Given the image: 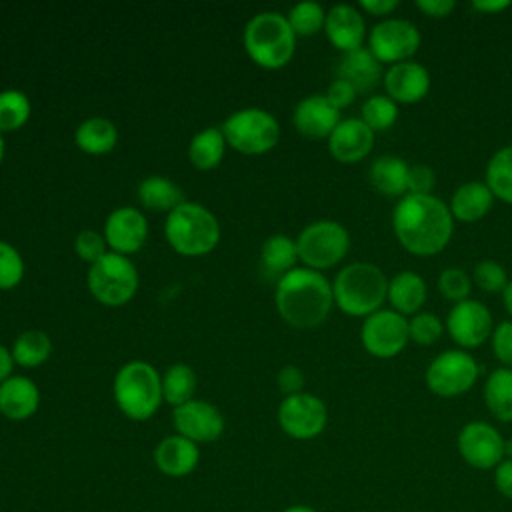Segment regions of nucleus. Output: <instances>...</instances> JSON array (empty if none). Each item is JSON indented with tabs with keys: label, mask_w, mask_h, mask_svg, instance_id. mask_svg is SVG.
Segmentation results:
<instances>
[{
	"label": "nucleus",
	"mask_w": 512,
	"mask_h": 512,
	"mask_svg": "<svg viewBox=\"0 0 512 512\" xmlns=\"http://www.w3.org/2000/svg\"><path fill=\"white\" fill-rule=\"evenodd\" d=\"M392 230L406 252L434 256L448 246L454 232V218L448 204L434 194H406L394 206Z\"/></svg>",
	"instance_id": "1"
},
{
	"label": "nucleus",
	"mask_w": 512,
	"mask_h": 512,
	"mask_svg": "<svg viewBox=\"0 0 512 512\" xmlns=\"http://www.w3.org/2000/svg\"><path fill=\"white\" fill-rule=\"evenodd\" d=\"M274 304L286 324L316 328L334 306L332 282L318 270L296 266L276 282Z\"/></svg>",
	"instance_id": "2"
},
{
	"label": "nucleus",
	"mask_w": 512,
	"mask_h": 512,
	"mask_svg": "<svg viewBox=\"0 0 512 512\" xmlns=\"http://www.w3.org/2000/svg\"><path fill=\"white\" fill-rule=\"evenodd\" d=\"M334 306L344 314L366 318L382 308L388 298V278L372 262H352L332 280Z\"/></svg>",
	"instance_id": "3"
},
{
	"label": "nucleus",
	"mask_w": 512,
	"mask_h": 512,
	"mask_svg": "<svg viewBox=\"0 0 512 512\" xmlns=\"http://www.w3.org/2000/svg\"><path fill=\"white\" fill-rule=\"evenodd\" d=\"M112 396L126 418L144 422L152 418L164 402L162 374L150 362L130 360L116 370Z\"/></svg>",
	"instance_id": "4"
},
{
	"label": "nucleus",
	"mask_w": 512,
	"mask_h": 512,
	"mask_svg": "<svg viewBox=\"0 0 512 512\" xmlns=\"http://www.w3.org/2000/svg\"><path fill=\"white\" fill-rule=\"evenodd\" d=\"M242 44L254 64L266 70H278L292 60L296 34L288 24L286 14L264 10L246 22Z\"/></svg>",
	"instance_id": "5"
},
{
	"label": "nucleus",
	"mask_w": 512,
	"mask_h": 512,
	"mask_svg": "<svg viewBox=\"0 0 512 512\" xmlns=\"http://www.w3.org/2000/svg\"><path fill=\"white\" fill-rule=\"evenodd\" d=\"M164 236L174 252L182 256H204L216 248L220 224L206 206L184 200L166 214Z\"/></svg>",
	"instance_id": "6"
},
{
	"label": "nucleus",
	"mask_w": 512,
	"mask_h": 512,
	"mask_svg": "<svg viewBox=\"0 0 512 512\" xmlns=\"http://www.w3.org/2000/svg\"><path fill=\"white\" fill-rule=\"evenodd\" d=\"M228 146L242 154H264L280 140L278 120L264 108L248 106L232 112L220 126Z\"/></svg>",
	"instance_id": "7"
},
{
	"label": "nucleus",
	"mask_w": 512,
	"mask_h": 512,
	"mask_svg": "<svg viewBox=\"0 0 512 512\" xmlns=\"http://www.w3.org/2000/svg\"><path fill=\"white\" fill-rule=\"evenodd\" d=\"M88 290L104 306L116 308L130 302L138 290V270L128 256L106 252L88 268Z\"/></svg>",
	"instance_id": "8"
},
{
	"label": "nucleus",
	"mask_w": 512,
	"mask_h": 512,
	"mask_svg": "<svg viewBox=\"0 0 512 512\" xmlns=\"http://www.w3.org/2000/svg\"><path fill=\"white\" fill-rule=\"evenodd\" d=\"M296 250L306 268L322 272L344 260L350 250V234L336 220H316L300 230Z\"/></svg>",
	"instance_id": "9"
},
{
	"label": "nucleus",
	"mask_w": 512,
	"mask_h": 512,
	"mask_svg": "<svg viewBox=\"0 0 512 512\" xmlns=\"http://www.w3.org/2000/svg\"><path fill=\"white\" fill-rule=\"evenodd\" d=\"M480 366L476 358L462 350H444L430 360L424 372L426 388L440 398H456L466 394L478 380Z\"/></svg>",
	"instance_id": "10"
},
{
	"label": "nucleus",
	"mask_w": 512,
	"mask_h": 512,
	"mask_svg": "<svg viewBox=\"0 0 512 512\" xmlns=\"http://www.w3.org/2000/svg\"><path fill=\"white\" fill-rule=\"evenodd\" d=\"M360 342L370 356L390 360L410 342L408 318L392 308H380L364 318L360 326Z\"/></svg>",
	"instance_id": "11"
},
{
	"label": "nucleus",
	"mask_w": 512,
	"mask_h": 512,
	"mask_svg": "<svg viewBox=\"0 0 512 512\" xmlns=\"http://www.w3.org/2000/svg\"><path fill=\"white\" fill-rule=\"evenodd\" d=\"M420 30L406 18H384L368 32V50L380 64L410 60L420 48Z\"/></svg>",
	"instance_id": "12"
},
{
	"label": "nucleus",
	"mask_w": 512,
	"mask_h": 512,
	"mask_svg": "<svg viewBox=\"0 0 512 512\" xmlns=\"http://www.w3.org/2000/svg\"><path fill=\"white\" fill-rule=\"evenodd\" d=\"M278 424L282 432L294 440H312L324 432L328 408L310 392L284 396L278 406Z\"/></svg>",
	"instance_id": "13"
},
{
	"label": "nucleus",
	"mask_w": 512,
	"mask_h": 512,
	"mask_svg": "<svg viewBox=\"0 0 512 512\" xmlns=\"http://www.w3.org/2000/svg\"><path fill=\"white\" fill-rule=\"evenodd\" d=\"M504 446L500 430L484 420L466 422L456 436L460 458L476 470H494L506 458Z\"/></svg>",
	"instance_id": "14"
},
{
	"label": "nucleus",
	"mask_w": 512,
	"mask_h": 512,
	"mask_svg": "<svg viewBox=\"0 0 512 512\" xmlns=\"http://www.w3.org/2000/svg\"><path fill=\"white\" fill-rule=\"evenodd\" d=\"M444 326H446L450 338L462 350L478 348L492 336V330H494L490 310L482 302L472 300V298L456 302L450 308Z\"/></svg>",
	"instance_id": "15"
},
{
	"label": "nucleus",
	"mask_w": 512,
	"mask_h": 512,
	"mask_svg": "<svg viewBox=\"0 0 512 512\" xmlns=\"http://www.w3.org/2000/svg\"><path fill=\"white\" fill-rule=\"evenodd\" d=\"M172 422H174L176 434L192 440L194 444L214 442L224 432L222 412L214 404L198 398H192L182 406L174 408Z\"/></svg>",
	"instance_id": "16"
},
{
	"label": "nucleus",
	"mask_w": 512,
	"mask_h": 512,
	"mask_svg": "<svg viewBox=\"0 0 512 512\" xmlns=\"http://www.w3.org/2000/svg\"><path fill=\"white\" fill-rule=\"evenodd\" d=\"M102 234L110 252L128 256L144 246L148 238V220L138 208L120 206L106 216Z\"/></svg>",
	"instance_id": "17"
},
{
	"label": "nucleus",
	"mask_w": 512,
	"mask_h": 512,
	"mask_svg": "<svg viewBox=\"0 0 512 512\" xmlns=\"http://www.w3.org/2000/svg\"><path fill=\"white\" fill-rule=\"evenodd\" d=\"M386 96L396 104H416L426 98L432 86V78L426 66L414 60L392 64L384 70Z\"/></svg>",
	"instance_id": "18"
},
{
	"label": "nucleus",
	"mask_w": 512,
	"mask_h": 512,
	"mask_svg": "<svg viewBox=\"0 0 512 512\" xmlns=\"http://www.w3.org/2000/svg\"><path fill=\"white\" fill-rule=\"evenodd\" d=\"M374 148V132L360 118L340 120L328 136V152L336 162L356 164Z\"/></svg>",
	"instance_id": "19"
},
{
	"label": "nucleus",
	"mask_w": 512,
	"mask_h": 512,
	"mask_svg": "<svg viewBox=\"0 0 512 512\" xmlns=\"http://www.w3.org/2000/svg\"><path fill=\"white\" fill-rule=\"evenodd\" d=\"M326 38L342 54L364 48L366 22L362 12L352 4H336L326 12L324 22Z\"/></svg>",
	"instance_id": "20"
},
{
	"label": "nucleus",
	"mask_w": 512,
	"mask_h": 512,
	"mask_svg": "<svg viewBox=\"0 0 512 512\" xmlns=\"http://www.w3.org/2000/svg\"><path fill=\"white\" fill-rule=\"evenodd\" d=\"M340 122V110H336L324 94H310L302 98L292 112L294 128L306 138H326Z\"/></svg>",
	"instance_id": "21"
},
{
	"label": "nucleus",
	"mask_w": 512,
	"mask_h": 512,
	"mask_svg": "<svg viewBox=\"0 0 512 512\" xmlns=\"http://www.w3.org/2000/svg\"><path fill=\"white\" fill-rule=\"evenodd\" d=\"M200 462V448L192 440L170 434L162 438L154 448V464L156 468L170 478H184L196 470Z\"/></svg>",
	"instance_id": "22"
},
{
	"label": "nucleus",
	"mask_w": 512,
	"mask_h": 512,
	"mask_svg": "<svg viewBox=\"0 0 512 512\" xmlns=\"http://www.w3.org/2000/svg\"><path fill=\"white\" fill-rule=\"evenodd\" d=\"M40 390L28 376H10L0 384V414L8 420L22 422L36 414Z\"/></svg>",
	"instance_id": "23"
},
{
	"label": "nucleus",
	"mask_w": 512,
	"mask_h": 512,
	"mask_svg": "<svg viewBox=\"0 0 512 512\" xmlns=\"http://www.w3.org/2000/svg\"><path fill=\"white\" fill-rule=\"evenodd\" d=\"M336 78L348 82L358 94L374 90L384 80V68L368 50V46L340 56L336 66Z\"/></svg>",
	"instance_id": "24"
},
{
	"label": "nucleus",
	"mask_w": 512,
	"mask_h": 512,
	"mask_svg": "<svg viewBox=\"0 0 512 512\" xmlns=\"http://www.w3.org/2000/svg\"><path fill=\"white\" fill-rule=\"evenodd\" d=\"M408 164L394 154L378 156L368 168L372 188L388 198H402L408 194Z\"/></svg>",
	"instance_id": "25"
},
{
	"label": "nucleus",
	"mask_w": 512,
	"mask_h": 512,
	"mask_svg": "<svg viewBox=\"0 0 512 512\" xmlns=\"http://www.w3.org/2000/svg\"><path fill=\"white\" fill-rule=\"evenodd\" d=\"M492 204H494V194L490 192L486 182L472 180V182L460 184L454 190L448 208L452 212V218L472 224L482 220L490 212Z\"/></svg>",
	"instance_id": "26"
},
{
	"label": "nucleus",
	"mask_w": 512,
	"mask_h": 512,
	"mask_svg": "<svg viewBox=\"0 0 512 512\" xmlns=\"http://www.w3.org/2000/svg\"><path fill=\"white\" fill-rule=\"evenodd\" d=\"M426 282L412 270H402L388 280V302L394 312L402 316H414L426 302Z\"/></svg>",
	"instance_id": "27"
},
{
	"label": "nucleus",
	"mask_w": 512,
	"mask_h": 512,
	"mask_svg": "<svg viewBox=\"0 0 512 512\" xmlns=\"http://www.w3.org/2000/svg\"><path fill=\"white\" fill-rule=\"evenodd\" d=\"M298 250L296 240L286 234H272L260 246V272L268 278L278 282L290 270L296 268Z\"/></svg>",
	"instance_id": "28"
},
{
	"label": "nucleus",
	"mask_w": 512,
	"mask_h": 512,
	"mask_svg": "<svg viewBox=\"0 0 512 512\" xmlns=\"http://www.w3.org/2000/svg\"><path fill=\"white\" fill-rule=\"evenodd\" d=\"M74 142L86 154H108L118 144V128L104 116H92L76 126Z\"/></svg>",
	"instance_id": "29"
},
{
	"label": "nucleus",
	"mask_w": 512,
	"mask_h": 512,
	"mask_svg": "<svg viewBox=\"0 0 512 512\" xmlns=\"http://www.w3.org/2000/svg\"><path fill=\"white\" fill-rule=\"evenodd\" d=\"M138 200L148 210L168 214L184 202V192L174 180L160 174H152L138 184Z\"/></svg>",
	"instance_id": "30"
},
{
	"label": "nucleus",
	"mask_w": 512,
	"mask_h": 512,
	"mask_svg": "<svg viewBox=\"0 0 512 512\" xmlns=\"http://www.w3.org/2000/svg\"><path fill=\"white\" fill-rule=\"evenodd\" d=\"M226 146L220 128H204L192 136L188 144V160L198 170H212L222 162Z\"/></svg>",
	"instance_id": "31"
},
{
	"label": "nucleus",
	"mask_w": 512,
	"mask_h": 512,
	"mask_svg": "<svg viewBox=\"0 0 512 512\" xmlns=\"http://www.w3.org/2000/svg\"><path fill=\"white\" fill-rule=\"evenodd\" d=\"M484 404L500 422H512V368H496L484 382Z\"/></svg>",
	"instance_id": "32"
},
{
	"label": "nucleus",
	"mask_w": 512,
	"mask_h": 512,
	"mask_svg": "<svg viewBox=\"0 0 512 512\" xmlns=\"http://www.w3.org/2000/svg\"><path fill=\"white\" fill-rule=\"evenodd\" d=\"M10 352L14 364L22 368H36L50 358L52 340L44 330H24L16 336Z\"/></svg>",
	"instance_id": "33"
},
{
	"label": "nucleus",
	"mask_w": 512,
	"mask_h": 512,
	"mask_svg": "<svg viewBox=\"0 0 512 512\" xmlns=\"http://www.w3.org/2000/svg\"><path fill=\"white\" fill-rule=\"evenodd\" d=\"M196 372L184 362L170 364L162 374V398L172 408L182 406L194 398L196 392Z\"/></svg>",
	"instance_id": "34"
},
{
	"label": "nucleus",
	"mask_w": 512,
	"mask_h": 512,
	"mask_svg": "<svg viewBox=\"0 0 512 512\" xmlns=\"http://www.w3.org/2000/svg\"><path fill=\"white\" fill-rule=\"evenodd\" d=\"M486 186L494 198L512 206V144L502 146L486 164Z\"/></svg>",
	"instance_id": "35"
},
{
	"label": "nucleus",
	"mask_w": 512,
	"mask_h": 512,
	"mask_svg": "<svg viewBox=\"0 0 512 512\" xmlns=\"http://www.w3.org/2000/svg\"><path fill=\"white\" fill-rule=\"evenodd\" d=\"M32 106L22 90L6 88L0 92V132H16L30 118Z\"/></svg>",
	"instance_id": "36"
},
{
	"label": "nucleus",
	"mask_w": 512,
	"mask_h": 512,
	"mask_svg": "<svg viewBox=\"0 0 512 512\" xmlns=\"http://www.w3.org/2000/svg\"><path fill=\"white\" fill-rule=\"evenodd\" d=\"M360 120L376 134V132H384L390 130L396 120H398V104L384 96H370L364 100L362 108H360Z\"/></svg>",
	"instance_id": "37"
},
{
	"label": "nucleus",
	"mask_w": 512,
	"mask_h": 512,
	"mask_svg": "<svg viewBox=\"0 0 512 512\" xmlns=\"http://www.w3.org/2000/svg\"><path fill=\"white\" fill-rule=\"evenodd\" d=\"M286 20L292 28V32L298 36H314L316 32L324 30V22H326V10L312 0H304L294 4L288 14Z\"/></svg>",
	"instance_id": "38"
},
{
	"label": "nucleus",
	"mask_w": 512,
	"mask_h": 512,
	"mask_svg": "<svg viewBox=\"0 0 512 512\" xmlns=\"http://www.w3.org/2000/svg\"><path fill=\"white\" fill-rule=\"evenodd\" d=\"M444 322L432 312H418L408 318V336L420 346H432L444 334Z\"/></svg>",
	"instance_id": "39"
},
{
	"label": "nucleus",
	"mask_w": 512,
	"mask_h": 512,
	"mask_svg": "<svg viewBox=\"0 0 512 512\" xmlns=\"http://www.w3.org/2000/svg\"><path fill=\"white\" fill-rule=\"evenodd\" d=\"M472 282L488 294H496V292H504L508 280L506 268L494 260H480L474 270H472Z\"/></svg>",
	"instance_id": "40"
},
{
	"label": "nucleus",
	"mask_w": 512,
	"mask_h": 512,
	"mask_svg": "<svg viewBox=\"0 0 512 512\" xmlns=\"http://www.w3.org/2000/svg\"><path fill=\"white\" fill-rule=\"evenodd\" d=\"M438 290L440 294L450 302H462L470 296L472 290V278L458 266L444 268L438 276Z\"/></svg>",
	"instance_id": "41"
},
{
	"label": "nucleus",
	"mask_w": 512,
	"mask_h": 512,
	"mask_svg": "<svg viewBox=\"0 0 512 512\" xmlns=\"http://www.w3.org/2000/svg\"><path fill=\"white\" fill-rule=\"evenodd\" d=\"M24 268L26 266L20 252L6 240H0V290L18 286L24 278Z\"/></svg>",
	"instance_id": "42"
},
{
	"label": "nucleus",
	"mask_w": 512,
	"mask_h": 512,
	"mask_svg": "<svg viewBox=\"0 0 512 512\" xmlns=\"http://www.w3.org/2000/svg\"><path fill=\"white\" fill-rule=\"evenodd\" d=\"M74 250H76L78 258L88 262L90 266L94 262H98L106 252H110L104 234H100L96 230H82V232H78V236L74 240Z\"/></svg>",
	"instance_id": "43"
},
{
	"label": "nucleus",
	"mask_w": 512,
	"mask_h": 512,
	"mask_svg": "<svg viewBox=\"0 0 512 512\" xmlns=\"http://www.w3.org/2000/svg\"><path fill=\"white\" fill-rule=\"evenodd\" d=\"M490 342L494 358L504 368H512V320H502L500 324H496Z\"/></svg>",
	"instance_id": "44"
},
{
	"label": "nucleus",
	"mask_w": 512,
	"mask_h": 512,
	"mask_svg": "<svg viewBox=\"0 0 512 512\" xmlns=\"http://www.w3.org/2000/svg\"><path fill=\"white\" fill-rule=\"evenodd\" d=\"M436 184V174L426 164H414L408 168V194L426 196L432 194Z\"/></svg>",
	"instance_id": "45"
},
{
	"label": "nucleus",
	"mask_w": 512,
	"mask_h": 512,
	"mask_svg": "<svg viewBox=\"0 0 512 512\" xmlns=\"http://www.w3.org/2000/svg\"><path fill=\"white\" fill-rule=\"evenodd\" d=\"M276 382H278V390L284 396H292V394L304 392V374L294 364H286L284 368H280V372L276 376Z\"/></svg>",
	"instance_id": "46"
},
{
	"label": "nucleus",
	"mask_w": 512,
	"mask_h": 512,
	"mask_svg": "<svg viewBox=\"0 0 512 512\" xmlns=\"http://www.w3.org/2000/svg\"><path fill=\"white\" fill-rule=\"evenodd\" d=\"M356 90L348 84V82H344V80H340V78H334L330 84H328V90H326V100L336 108V110H342V108H346V106H350L354 100H356Z\"/></svg>",
	"instance_id": "47"
},
{
	"label": "nucleus",
	"mask_w": 512,
	"mask_h": 512,
	"mask_svg": "<svg viewBox=\"0 0 512 512\" xmlns=\"http://www.w3.org/2000/svg\"><path fill=\"white\" fill-rule=\"evenodd\" d=\"M414 6L430 18H446L454 12L456 2L454 0H416Z\"/></svg>",
	"instance_id": "48"
},
{
	"label": "nucleus",
	"mask_w": 512,
	"mask_h": 512,
	"mask_svg": "<svg viewBox=\"0 0 512 512\" xmlns=\"http://www.w3.org/2000/svg\"><path fill=\"white\" fill-rule=\"evenodd\" d=\"M494 486L504 498L512 500V458H504L494 468Z\"/></svg>",
	"instance_id": "49"
},
{
	"label": "nucleus",
	"mask_w": 512,
	"mask_h": 512,
	"mask_svg": "<svg viewBox=\"0 0 512 512\" xmlns=\"http://www.w3.org/2000/svg\"><path fill=\"white\" fill-rule=\"evenodd\" d=\"M398 6V0H360V8L372 16H390Z\"/></svg>",
	"instance_id": "50"
},
{
	"label": "nucleus",
	"mask_w": 512,
	"mask_h": 512,
	"mask_svg": "<svg viewBox=\"0 0 512 512\" xmlns=\"http://www.w3.org/2000/svg\"><path fill=\"white\" fill-rule=\"evenodd\" d=\"M472 6H474V10L484 12V14H498L506 8H510V2L508 0H474Z\"/></svg>",
	"instance_id": "51"
},
{
	"label": "nucleus",
	"mask_w": 512,
	"mask_h": 512,
	"mask_svg": "<svg viewBox=\"0 0 512 512\" xmlns=\"http://www.w3.org/2000/svg\"><path fill=\"white\" fill-rule=\"evenodd\" d=\"M12 370H14V358H12V352L0 344V384L12 376Z\"/></svg>",
	"instance_id": "52"
},
{
	"label": "nucleus",
	"mask_w": 512,
	"mask_h": 512,
	"mask_svg": "<svg viewBox=\"0 0 512 512\" xmlns=\"http://www.w3.org/2000/svg\"><path fill=\"white\" fill-rule=\"evenodd\" d=\"M502 302H504L506 312H508L510 318H512V280L506 284V288H504V292H502Z\"/></svg>",
	"instance_id": "53"
},
{
	"label": "nucleus",
	"mask_w": 512,
	"mask_h": 512,
	"mask_svg": "<svg viewBox=\"0 0 512 512\" xmlns=\"http://www.w3.org/2000/svg\"><path fill=\"white\" fill-rule=\"evenodd\" d=\"M282 512H318V510L312 506H306V504H292V506L284 508Z\"/></svg>",
	"instance_id": "54"
},
{
	"label": "nucleus",
	"mask_w": 512,
	"mask_h": 512,
	"mask_svg": "<svg viewBox=\"0 0 512 512\" xmlns=\"http://www.w3.org/2000/svg\"><path fill=\"white\" fill-rule=\"evenodd\" d=\"M504 452H506V458H512V440H506Z\"/></svg>",
	"instance_id": "55"
},
{
	"label": "nucleus",
	"mask_w": 512,
	"mask_h": 512,
	"mask_svg": "<svg viewBox=\"0 0 512 512\" xmlns=\"http://www.w3.org/2000/svg\"><path fill=\"white\" fill-rule=\"evenodd\" d=\"M4 134L0 132V164H2V160H4Z\"/></svg>",
	"instance_id": "56"
}]
</instances>
